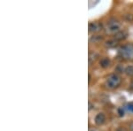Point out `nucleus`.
Returning <instances> with one entry per match:
<instances>
[{"instance_id":"f257e3e1","label":"nucleus","mask_w":133,"mask_h":131,"mask_svg":"<svg viewBox=\"0 0 133 131\" xmlns=\"http://www.w3.org/2000/svg\"><path fill=\"white\" fill-rule=\"evenodd\" d=\"M121 82H122V79L117 74H111L106 79L105 85L107 88L110 89V90H114V89L117 88L120 86Z\"/></svg>"},{"instance_id":"f03ea898","label":"nucleus","mask_w":133,"mask_h":131,"mask_svg":"<svg viewBox=\"0 0 133 131\" xmlns=\"http://www.w3.org/2000/svg\"><path fill=\"white\" fill-rule=\"evenodd\" d=\"M119 56L125 60H133V44H126L119 49Z\"/></svg>"},{"instance_id":"7ed1b4c3","label":"nucleus","mask_w":133,"mask_h":131,"mask_svg":"<svg viewBox=\"0 0 133 131\" xmlns=\"http://www.w3.org/2000/svg\"><path fill=\"white\" fill-rule=\"evenodd\" d=\"M121 24L119 23L118 20H115V19H111L107 21L106 25V31L108 34H116L120 31Z\"/></svg>"},{"instance_id":"20e7f679","label":"nucleus","mask_w":133,"mask_h":131,"mask_svg":"<svg viewBox=\"0 0 133 131\" xmlns=\"http://www.w3.org/2000/svg\"><path fill=\"white\" fill-rule=\"evenodd\" d=\"M102 26L99 22H91L89 24V32L97 33L101 30Z\"/></svg>"},{"instance_id":"39448f33","label":"nucleus","mask_w":133,"mask_h":131,"mask_svg":"<svg viewBox=\"0 0 133 131\" xmlns=\"http://www.w3.org/2000/svg\"><path fill=\"white\" fill-rule=\"evenodd\" d=\"M106 121V115L104 114L103 113H98L97 115H96L95 117V123L97 125H99V126H100V125L104 124V122Z\"/></svg>"},{"instance_id":"423d86ee","label":"nucleus","mask_w":133,"mask_h":131,"mask_svg":"<svg viewBox=\"0 0 133 131\" xmlns=\"http://www.w3.org/2000/svg\"><path fill=\"white\" fill-rule=\"evenodd\" d=\"M127 37V33L124 31V30H120L118 33H116V34L115 35V37H114V39L116 40L117 42L118 41H122V40H124L125 38Z\"/></svg>"},{"instance_id":"0eeeda50","label":"nucleus","mask_w":133,"mask_h":131,"mask_svg":"<svg viewBox=\"0 0 133 131\" xmlns=\"http://www.w3.org/2000/svg\"><path fill=\"white\" fill-rule=\"evenodd\" d=\"M100 66L103 68H107L110 66V59L108 58H103V59L100 60Z\"/></svg>"},{"instance_id":"6e6552de","label":"nucleus","mask_w":133,"mask_h":131,"mask_svg":"<svg viewBox=\"0 0 133 131\" xmlns=\"http://www.w3.org/2000/svg\"><path fill=\"white\" fill-rule=\"evenodd\" d=\"M117 45V41L115 39L113 40H108L107 42H106V46L108 48H113V47H115Z\"/></svg>"},{"instance_id":"1a4fd4ad","label":"nucleus","mask_w":133,"mask_h":131,"mask_svg":"<svg viewBox=\"0 0 133 131\" xmlns=\"http://www.w3.org/2000/svg\"><path fill=\"white\" fill-rule=\"evenodd\" d=\"M124 72L128 76H133V67L132 66H129V67H127L126 68H125Z\"/></svg>"},{"instance_id":"9d476101","label":"nucleus","mask_w":133,"mask_h":131,"mask_svg":"<svg viewBox=\"0 0 133 131\" xmlns=\"http://www.w3.org/2000/svg\"><path fill=\"white\" fill-rule=\"evenodd\" d=\"M102 39H103L102 36H92V37L90 39V42H94V43H97V42L101 41Z\"/></svg>"},{"instance_id":"9b49d317","label":"nucleus","mask_w":133,"mask_h":131,"mask_svg":"<svg viewBox=\"0 0 133 131\" xmlns=\"http://www.w3.org/2000/svg\"><path fill=\"white\" fill-rule=\"evenodd\" d=\"M97 59V54H95L94 52L90 53V56H89V61L90 63H91L92 61H95Z\"/></svg>"},{"instance_id":"f8f14e48","label":"nucleus","mask_w":133,"mask_h":131,"mask_svg":"<svg viewBox=\"0 0 133 131\" xmlns=\"http://www.w3.org/2000/svg\"><path fill=\"white\" fill-rule=\"evenodd\" d=\"M127 109H128V111L133 113V103H129L127 105Z\"/></svg>"},{"instance_id":"ddd939ff","label":"nucleus","mask_w":133,"mask_h":131,"mask_svg":"<svg viewBox=\"0 0 133 131\" xmlns=\"http://www.w3.org/2000/svg\"><path fill=\"white\" fill-rule=\"evenodd\" d=\"M118 113L120 116H123L124 115V111L122 110V108H119L118 109Z\"/></svg>"},{"instance_id":"4468645a","label":"nucleus","mask_w":133,"mask_h":131,"mask_svg":"<svg viewBox=\"0 0 133 131\" xmlns=\"http://www.w3.org/2000/svg\"><path fill=\"white\" fill-rule=\"evenodd\" d=\"M117 131H128V130H127V129H125V128H118V129H117Z\"/></svg>"},{"instance_id":"2eb2a0df","label":"nucleus","mask_w":133,"mask_h":131,"mask_svg":"<svg viewBox=\"0 0 133 131\" xmlns=\"http://www.w3.org/2000/svg\"><path fill=\"white\" fill-rule=\"evenodd\" d=\"M130 88L131 89V90H133V80L131 81V82H130Z\"/></svg>"},{"instance_id":"dca6fc26","label":"nucleus","mask_w":133,"mask_h":131,"mask_svg":"<svg viewBox=\"0 0 133 131\" xmlns=\"http://www.w3.org/2000/svg\"><path fill=\"white\" fill-rule=\"evenodd\" d=\"M89 131H96L95 129H94V128H90V130Z\"/></svg>"}]
</instances>
